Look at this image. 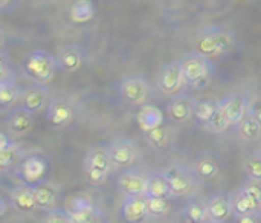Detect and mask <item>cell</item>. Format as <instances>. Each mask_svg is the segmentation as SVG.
<instances>
[{
  "label": "cell",
  "instance_id": "32",
  "mask_svg": "<svg viewBox=\"0 0 261 223\" xmlns=\"http://www.w3.org/2000/svg\"><path fill=\"white\" fill-rule=\"evenodd\" d=\"M220 106V101L217 100H197L196 106H194V119L197 124H200L202 127L213 118L214 112L217 110V107Z\"/></svg>",
  "mask_w": 261,
  "mask_h": 223
},
{
  "label": "cell",
  "instance_id": "10",
  "mask_svg": "<svg viewBox=\"0 0 261 223\" xmlns=\"http://www.w3.org/2000/svg\"><path fill=\"white\" fill-rule=\"evenodd\" d=\"M194 106H196V100L190 93L179 92L171 96V100L167 103L165 110L171 122L187 124L191 119H194Z\"/></svg>",
  "mask_w": 261,
  "mask_h": 223
},
{
  "label": "cell",
  "instance_id": "16",
  "mask_svg": "<svg viewBox=\"0 0 261 223\" xmlns=\"http://www.w3.org/2000/svg\"><path fill=\"white\" fill-rule=\"evenodd\" d=\"M47 171V161L40 155H31L20 161L17 165V175L24 184L40 182Z\"/></svg>",
  "mask_w": 261,
  "mask_h": 223
},
{
  "label": "cell",
  "instance_id": "24",
  "mask_svg": "<svg viewBox=\"0 0 261 223\" xmlns=\"http://www.w3.org/2000/svg\"><path fill=\"white\" fill-rule=\"evenodd\" d=\"M220 168H222V162L219 159L217 155L214 153H202L196 164H194V170L197 171L199 178L202 181H213L220 175Z\"/></svg>",
  "mask_w": 261,
  "mask_h": 223
},
{
  "label": "cell",
  "instance_id": "31",
  "mask_svg": "<svg viewBox=\"0 0 261 223\" xmlns=\"http://www.w3.org/2000/svg\"><path fill=\"white\" fill-rule=\"evenodd\" d=\"M237 133L243 141L248 142H257L261 139V124L252 116V115H246L237 126Z\"/></svg>",
  "mask_w": 261,
  "mask_h": 223
},
{
  "label": "cell",
  "instance_id": "29",
  "mask_svg": "<svg viewBox=\"0 0 261 223\" xmlns=\"http://www.w3.org/2000/svg\"><path fill=\"white\" fill-rule=\"evenodd\" d=\"M21 90L17 83L9 78V80H0V104L3 110L12 109L20 103L21 98Z\"/></svg>",
  "mask_w": 261,
  "mask_h": 223
},
{
  "label": "cell",
  "instance_id": "37",
  "mask_svg": "<svg viewBox=\"0 0 261 223\" xmlns=\"http://www.w3.org/2000/svg\"><path fill=\"white\" fill-rule=\"evenodd\" d=\"M246 194H249L255 202H258L261 205V181H251L246 182L243 187H240Z\"/></svg>",
  "mask_w": 261,
  "mask_h": 223
},
{
  "label": "cell",
  "instance_id": "11",
  "mask_svg": "<svg viewBox=\"0 0 261 223\" xmlns=\"http://www.w3.org/2000/svg\"><path fill=\"white\" fill-rule=\"evenodd\" d=\"M76 115L75 104L69 98H55L46 110V119L52 129H64L73 122Z\"/></svg>",
  "mask_w": 261,
  "mask_h": 223
},
{
  "label": "cell",
  "instance_id": "13",
  "mask_svg": "<svg viewBox=\"0 0 261 223\" xmlns=\"http://www.w3.org/2000/svg\"><path fill=\"white\" fill-rule=\"evenodd\" d=\"M148 187V175L139 168L124 170L118 178V188L124 196H145Z\"/></svg>",
  "mask_w": 261,
  "mask_h": 223
},
{
  "label": "cell",
  "instance_id": "19",
  "mask_svg": "<svg viewBox=\"0 0 261 223\" xmlns=\"http://www.w3.org/2000/svg\"><path fill=\"white\" fill-rule=\"evenodd\" d=\"M121 217L128 223L147 222L148 208L145 196H125L121 208Z\"/></svg>",
  "mask_w": 261,
  "mask_h": 223
},
{
  "label": "cell",
  "instance_id": "26",
  "mask_svg": "<svg viewBox=\"0 0 261 223\" xmlns=\"http://www.w3.org/2000/svg\"><path fill=\"white\" fill-rule=\"evenodd\" d=\"M144 139L153 150L162 152V150L168 148L173 142V129L167 122H164L156 129L144 132Z\"/></svg>",
  "mask_w": 261,
  "mask_h": 223
},
{
  "label": "cell",
  "instance_id": "12",
  "mask_svg": "<svg viewBox=\"0 0 261 223\" xmlns=\"http://www.w3.org/2000/svg\"><path fill=\"white\" fill-rule=\"evenodd\" d=\"M185 86L184 73L179 61H171L164 64L158 73V87L164 95H176L182 92Z\"/></svg>",
  "mask_w": 261,
  "mask_h": 223
},
{
  "label": "cell",
  "instance_id": "27",
  "mask_svg": "<svg viewBox=\"0 0 261 223\" xmlns=\"http://www.w3.org/2000/svg\"><path fill=\"white\" fill-rule=\"evenodd\" d=\"M164 122H165L164 113L159 107H156L153 104H145L141 107V110L138 113V126L142 132H148L151 129H156Z\"/></svg>",
  "mask_w": 261,
  "mask_h": 223
},
{
  "label": "cell",
  "instance_id": "4",
  "mask_svg": "<svg viewBox=\"0 0 261 223\" xmlns=\"http://www.w3.org/2000/svg\"><path fill=\"white\" fill-rule=\"evenodd\" d=\"M57 69H60L57 55L43 49H34L23 58V72L34 83H50L57 73Z\"/></svg>",
  "mask_w": 261,
  "mask_h": 223
},
{
  "label": "cell",
  "instance_id": "34",
  "mask_svg": "<svg viewBox=\"0 0 261 223\" xmlns=\"http://www.w3.org/2000/svg\"><path fill=\"white\" fill-rule=\"evenodd\" d=\"M210 133H225L229 127H231V122L222 107V104L217 107V110L214 112L213 118L203 126Z\"/></svg>",
  "mask_w": 261,
  "mask_h": 223
},
{
  "label": "cell",
  "instance_id": "35",
  "mask_svg": "<svg viewBox=\"0 0 261 223\" xmlns=\"http://www.w3.org/2000/svg\"><path fill=\"white\" fill-rule=\"evenodd\" d=\"M243 168L251 181H261V148L245 159Z\"/></svg>",
  "mask_w": 261,
  "mask_h": 223
},
{
  "label": "cell",
  "instance_id": "2",
  "mask_svg": "<svg viewBox=\"0 0 261 223\" xmlns=\"http://www.w3.org/2000/svg\"><path fill=\"white\" fill-rule=\"evenodd\" d=\"M179 63H180V69H182L187 87L193 90H202L210 86L214 77V70H216L211 58L194 51V52L184 55L179 60Z\"/></svg>",
  "mask_w": 261,
  "mask_h": 223
},
{
  "label": "cell",
  "instance_id": "20",
  "mask_svg": "<svg viewBox=\"0 0 261 223\" xmlns=\"http://www.w3.org/2000/svg\"><path fill=\"white\" fill-rule=\"evenodd\" d=\"M35 197H37V210L40 211H50L57 208L60 201V187L52 181L41 179L35 184Z\"/></svg>",
  "mask_w": 261,
  "mask_h": 223
},
{
  "label": "cell",
  "instance_id": "18",
  "mask_svg": "<svg viewBox=\"0 0 261 223\" xmlns=\"http://www.w3.org/2000/svg\"><path fill=\"white\" fill-rule=\"evenodd\" d=\"M34 115L24 110L21 106L15 107L9 112L6 116L5 126L8 129V133L12 135L14 138H23L31 133L32 126H34Z\"/></svg>",
  "mask_w": 261,
  "mask_h": 223
},
{
  "label": "cell",
  "instance_id": "5",
  "mask_svg": "<svg viewBox=\"0 0 261 223\" xmlns=\"http://www.w3.org/2000/svg\"><path fill=\"white\" fill-rule=\"evenodd\" d=\"M112 170L113 164L110 159L109 145H96L87 152L84 158V176L89 185L102 187Z\"/></svg>",
  "mask_w": 261,
  "mask_h": 223
},
{
  "label": "cell",
  "instance_id": "3",
  "mask_svg": "<svg viewBox=\"0 0 261 223\" xmlns=\"http://www.w3.org/2000/svg\"><path fill=\"white\" fill-rule=\"evenodd\" d=\"M162 173L170 182L173 197H191L200 190L202 179L194 168L179 162H171L162 168Z\"/></svg>",
  "mask_w": 261,
  "mask_h": 223
},
{
  "label": "cell",
  "instance_id": "22",
  "mask_svg": "<svg viewBox=\"0 0 261 223\" xmlns=\"http://www.w3.org/2000/svg\"><path fill=\"white\" fill-rule=\"evenodd\" d=\"M21 156V150L18 142L8 132L0 133V167L2 170H8L18 158Z\"/></svg>",
  "mask_w": 261,
  "mask_h": 223
},
{
  "label": "cell",
  "instance_id": "39",
  "mask_svg": "<svg viewBox=\"0 0 261 223\" xmlns=\"http://www.w3.org/2000/svg\"><path fill=\"white\" fill-rule=\"evenodd\" d=\"M248 113L252 115V116L261 124V100H257V101H254V103L249 104Z\"/></svg>",
  "mask_w": 261,
  "mask_h": 223
},
{
  "label": "cell",
  "instance_id": "17",
  "mask_svg": "<svg viewBox=\"0 0 261 223\" xmlns=\"http://www.w3.org/2000/svg\"><path fill=\"white\" fill-rule=\"evenodd\" d=\"M220 104H222L231 126L236 127L248 115V109H249L251 101H249L248 95H245L242 92H232L226 98L220 100Z\"/></svg>",
  "mask_w": 261,
  "mask_h": 223
},
{
  "label": "cell",
  "instance_id": "36",
  "mask_svg": "<svg viewBox=\"0 0 261 223\" xmlns=\"http://www.w3.org/2000/svg\"><path fill=\"white\" fill-rule=\"evenodd\" d=\"M44 223H72V217L69 214L67 210H60V208H54L50 211H47L46 217L43 219Z\"/></svg>",
  "mask_w": 261,
  "mask_h": 223
},
{
  "label": "cell",
  "instance_id": "7",
  "mask_svg": "<svg viewBox=\"0 0 261 223\" xmlns=\"http://www.w3.org/2000/svg\"><path fill=\"white\" fill-rule=\"evenodd\" d=\"M109 153L113 164V170H128L138 165L141 161V148L136 141L130 138H118L109 144Z\"/></svg>",
  "mask_w": 261,
  "mask_h": 223
},
{
  "label": "cell",
  "instance_id": "9",
  "mask_svg": "<svg viewBox=\"0 0 261 223\" xmlns=\"http://www.w3.org/2000/svg\"><path fill=\"white\" fill-rule=\"evenodd\" d=\"M72 217V223H98L102 222L101 210L93 204L89 196L78 194L67 202L66 208Z\"/></svg>",
  "mask_w": 261,
  "mask_h": 223
},
{
  "label": "cell",
  "instance_id": "30",
  "mask_svg": "<svg viewBox=\"0 0 261 223\" xmlns=\"http://www.w3.org/2000/svg\"><path fill=\"white\" fill-rule=\"evenodd\" d=\"M145 196L165 197V199L173 197L170 182L165 178V175L162 173V170L158 171V173H148V187H147V194Z\"/></svg>",
  "mask_w": 261,
  "mask_h": 223
},
{
  "label": "cell",
  "instance_id": "28",
  "mask_svg": "<svg viewBox=\"0 0 261 223\" xmlns=\"http://www.w3.org/2000/svg\"><path fill=\"white\" fill-rule=\"evenodd\" d=\"M95 17V2L93 0H73L69 8V18L76 24L89 23Z\"/></svg>",
  "mask_w": 261,
  "mask_h": 223
},
{
  "label": "cell",
  "instance_id": "33",
  "mask_svg": "<svg viewBox=\"0 0 261 223\" xmlns=\"http://www.w3.org/2000/svg\"><path fill=\"white\" fill-rule=\"evenodd\" d=\"M145 199H147V208H148V220H159L170 214L171 211L170 199L151 197V196H145Z\"/></svg>",
  "mask_w": 261,
  "mask_h": 223
},
{
  "label": "cell",
  "instance_id": "15",
  "mask_svg": "<svg viewBox=\"0 0 261 223\" xmlns=\"http://www.w3.org/2000/svg\"><path fill=\"white\" fill-rule=\"evenodd\" d=\"M58 66L66 73H73L80 70L86 60V51L78 43H66L57 52Z\"/></svg>",
  "mask_w": 261,
  "mask_h": 223
},
{
  "label": "cell",
  "instance_id": "38",
  "mask_svg": "<svg viewBox=\"0 0 261 223\" xmlns=\"http://www.w3.org/2000/svg\"><path fill=\"white\" fill-rule=\"evenodd\" d=\"M12 63H9V58L5 51L0 52V80H9L12 78Z\"/></svg>",
  "mask_w": 261,
  "mask_h": 223
},
{
  "label": "cell",
  "instance_id": "23",
  "mask_svg": "<svg viewBox=\"0 0 261 223\" xmlns=\"http://www.w3.org/2000/svg\"><path fill=\"white\" fill-rule=\"evenodd\" d=\"M231 204L234 210V219L248 214H257L261 217V205L255 202L249 194H246L242 188H239L234 194H231Z\"/></svg>",
  "mask_w": 261,
  "mask_h": 223
},
{
  "label": "cell",
  "instance_id": "21",
  "mask_svg": "<svg viewBox=\"0 0 261 223\" xmlns=\"http://www.w3.org/2000/svg\"><path fill=\"white\" fill-rule=\"evenodd\" d=\"M208 216L211 223H225L234 219L229 194H216L208 199Z\"/></svg>",
  "mask_w": 261,
  "mask_h": 223
},
{
  "label": "cell",
  "instance_id": "6",
  "mask_svg": "<svg viewBox=\"0 0 261 223\" xmlns=\"http://www.w3.org/2000/svg\"><path fill=\"white\" fill-rule=\"evenodd\" d=\"M118 92L122 103L135 109L148 104V100L151 96L150 83L142 75H128L122 78L119 81Z\"/></svg>",
  "mask_w": 261,
  "mask_h": 223
},
{
  "label": "cell",
  "instance_id": "1",
  "mask_svg": "<svg viewBox=\"0 0 261 223\" xmlns=\"http://www.w3.org/2000/svg\"><path fill=\"white\" fill-rule=\"evenodd\" d=\"M194 46L208 58H220L236 49L237 38L234 31L226 26H208L197 32Z\"/></svg>",
  "mask_w": 261,
  "mask_h": 223
},
{
  "label": "cell",
  "instance_id": "14",
  "mask_svg": "<svg viewBox=\"0 0 261 223\" xmlns=\"http://www.w3.org/2000/svg\"><path fill=\"white\" fill-rule=\"evenodd\" d=\"M9 205L18 214H32L37 210L35 184H21L9 191Z\"/></svg>",
  "mask_w": 261,
  "mask_h": 223
},
{
  "label": "cell",
  "instance_id": "25",
  "mask_svg": "<svg viewBox=\"0 0 261 223\" xmlns=\"http://www.w3.org/2000/svg\"><path fill=\"white\" fill-rule=\"evenodd\" d=\"M184 220L190 223H208V201L203 197L191 196L190 201L184 207Z\"/></svg>",
  "mask_w": 261,
  "mask_h": 223
},
{
  "label": "cell",
  "instance_id": "8",
  "mask_svg": "<svg viewBox=\"0 0 261 223\" xmlns=\"http://www.w3.org/2000/svg\"><path fill=\"white\" fill-rule=\"evenodd\" d=\"M50 89L46 84L34 83L26 86L21 90V98H20V106L28 110L29 113L40 115L47 110L50 104Z\"/></svg>",
  "mask_w": 261,
  "mask_h": 223
},
{
  "label": "cell",
  "instance_id": "40",
  "mask_svg": "<svg viewBox=\"0 0 261 223\" xmlns=\"http://www.w3.org/2000/svg\"><path fill=\"white\" fill-rule=\"evenodd\" d=\"M12 3V0H0V8L3 12H6V8Z\"/></svg>",
  "mask_w": 261,
  "mask_h": 223
}]
</instances>
